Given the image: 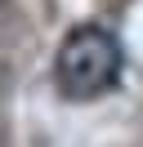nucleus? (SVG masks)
<instances>
[{
    "label": "nucleus",
    "mask_w": 143,
    "mask_h": 147,
    "mask_svg": "<svg viewBox=\"0 0 143 147\" xmlns=\"http://www.w3.org/2000/svg\"><path fill=\"white\" fill-rule=\"evenodd\" d=\"M121 40L107 27H76L67 40L58 45V58H54V85H58L63 98L85 102L107 94L116 80H121Z\"/></svg>",
    "instance_id": "1"
}]
</instances>
